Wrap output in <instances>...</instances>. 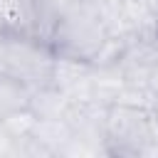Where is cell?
<instances>
[{
  "label": "cell",
  "instance_id": "6da1fadb",
  "mask_svg": "<svg viewBox=\"0 0 158 158\" xmlns=\"http://www.w3.org/2000/svg\"><path fill=\"white\" fill-rule=\"evenodd\" d=\"M109 40L104 10L84 0H59L57 17L49 32V49L54 57L94 62Z\"/></svg>",
  "mask_w": 158,
  "mask_h": 158
},
{
  "label": "cell",
  "instance_id": "7a4b0ae2",
  "mask_svg": "<svg viewBox=\"0 0 158 158\" xmlns=\"http://www.w3.org/2000/svg\"><path fill=\"white\" fill-rule=\"evenodd\" d=\"M153 118L151 109L133 104H109L104 116V148L106 156H131L138 158L153 143Z\"/></svg>",
  "mask_w": 158,
  "mask_h": 158
},
{
  "label": "cell",
  "instance_id": "3957f363",
  "mask_svg": "<svg viewBox=\"0 0 158 158\" xmlns=\"http://www.w3.org/2000/svg\"><path fill=\"white\" fill-rule=\"evenodd\" d=\"M52 49L30 37H5L0 35V72L20 79L30 89L52 84Z\"/></svg>",
  "mask_w": 158,
  "mask_h": 158
},
{
  "label": "cell",
  "instance_id": "277c9868",
  "mask_svg": "<svg viewBox=\"0 0 158 158\" xmlns=\"http://www.w3.org/2000/svg\"><path fill=\"white\" fill-rule=\"evenodd\" d=\"M69 104H72V99L54 84L37 86V89H32V96H30V111L37 118H62L67 114Z\"/></svg>",
  "mask_w": 158,
  "mask_h": 158
},
{
  "label": "cell",
  "instance_id": "5b68a950",
  "mask_svg": "<svg viewBox=\"0 0 158 158\" xmlns=\"http://www.w3.org/2000/svg\"><path fill=\"white\" fill-rule=\"evenodd\" d=\"M151 118H153V143L148 146V151L143 153V156H158V104L151 109Z\"/></svg>",
  "mask_w": 158,
  "mask_h": 158
},
{
  "label": "cell",
  "instance_id": "8992f818",
  "mask_svg": "<svg viewBox=\"0 0 158 158\" xmlns=\"http://www.w3.org/2000/svg\"><path fill=\"white\" fill-rule=\"evenodd\" d=\"M146 86H148V91L153 94V99L158 101V59L153 62V67H151V72H148V79H146Z\"/></svg>",
  "mask_w": 158,
  "mask_h": 158
},
{
  "label": "cell",
  "instance_id": "52a82bcc",
  "mask_svg": "<svg viewBox=\"0 0 158 158\" xmlns=\"http://www.w3.org/2000/svg\"><path fill=\"white\" fill-rule=\"evenodd\" d=\"M0 156H15V143H12V138L2 131V126H0Z\"/></svg>",
  "mask_w": 158,
  "mask_h": 158
},
{
  "label": "cell",
  "instance_id": "ba28073f",
  "mask_svg": "<svg viewBox=\"0 0 158 158\" xmlns=\"http://www.w3.org/2000/svg\"><path fill=\"white\" fill-rule=\"evenodd\" d=\"M84 2H91V5H96L99 10H104V12H106V10L116 7V5L121 2V0H84Z\"/></svg>",
  "mask_w": 158,
  "mask_h": 158
}]
</instances>
